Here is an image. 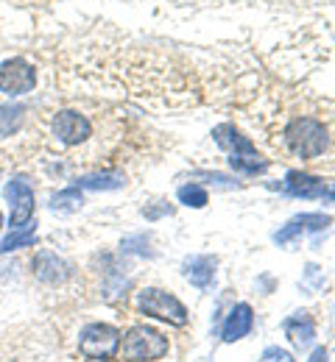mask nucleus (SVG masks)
Returning a JSON list of instances; mask_svg holds the SVG:
<instances>
[{
  "label": "nucleus",
  "instance_id": "nucleus-3",
  "mask_svg": "<svg viewBox=\"0 0 335 362\" xmlns=\"http://www.w3.org/2000/svg\"><path fill=\"white\" fill-rule=\"evenodd\" d=\"M212 136H215V142L227 151L232 170H238L243 176H260V173L268 170V159H263V156L257 153L254 142H251L249 136L240 134L232 123L218 126V129L212 132Z\"/></svg>",
  "mask_w": 335,
  "mask_h": 362
},
{
  "label": "nucleus",
  "instance_id": "nucleus-9",
  "mask_svg": "<svg viewBox=\"0 0 335 362\" xmlns=\"http://www.w3.org/2000/svg\"><path fill=\"white\" fill-rule=\"evenodd\" d=\"M34 276L42 281V284H64L70 276H73V268L53 251H40L34 257Z\"/></svg>",
  "mask_w": 335,
  "mask_h": 362
},
{
  "label": "nucleus",
  "instance_id": "nucleus-16",
  "mask_svg": "<svg viewBox=\"0 0 335 362\" xmlns=\"http://www.w3.org/2000/svg\"><path fill=\"white\" fill-rule=\"evenodd\" d=\"M25 115H28V109L20 106V103L3 106V109H0V136L17 134V132L23 129V123H25Z\"/></svg>",
  "mask_w": 335,
  "mask_h": 362
},
{
  "label": "nucleus",
  "instance_id": "nucleus-7",
  "mask_svg": "<svg viewBox=\"0 0 335 362\" xmlns=\"http://www.w3.org/2000/svg\"><path fill=\"white\" fill-rule=\"evenodd\" d=\"M120 349V332L109 323H90L79 334V351L87 360H109Z\"/></svg>",
  "mask_w": 335,
  "mask_h": 362
},
{
  "label": "nucleus",
  "instance_id": "nucleus-14",
  "mask_svg": "<svg viewBox=\"0 0 335 362\" xmlns=\"http://www.w3.org/2000/svg\"><path fill=\"white\" fill-rule=\"evenodd\" d=\"M283 329H285V334L290 337V343L296 349H307L316 340V323H313V317L307 315V313H293L283 323Z\"/></svg>",
  "mask_w": 335,
  "mask_h": 362
},
{
  "label": "nucleus",
  "instance_id": "nucleus-12",
  "mask_svg": "<svg viewBox=\"0 0 335 362\" xmlns=\"http://www.w3.org/2000/svg\"><path fill=\"white\" fill-rule=\"evenodd\" d=\"M283 187H285L288 195H296V198H324L327 195V184L324 179H319V176H310V173H305V170H290L283 181Z\"/></svg>",
  "mask_w": 335,
  "mask_h": 362
},
{
  "label": "nucleus",
  "instance_id": "nucleus-23",
  "mask_svg": "<svg viewBox=\"0 0 335 362\" xmlns=\"http://www.w3.org/2000/svg\"><path fill=\"white\" fill-rule=\"evenodd\" d=\"M0 226H3V215H0Z\"/></svg>",
  "mask_w": 335,
  "mask_h": 362
},
{
  "label": "nucleus",
  "instance_id": "nucleus-10",
  "mask_svg": "<svg viewBox=\"0 0 335 362\" xmlns=\"http://www.w3.org/2000/svg\"><path fill=\"white\" fill-rule=\"evenodd\" d=\"M333 223L327 215H322V212H307V215H296L293 221H288L285 226L280 228L277 234H274V243H280V245H288V243H293L299 234H307V231H322V228H327Z\"/></svg>",
  "mask_w": 335,
  "mask_h": 362
},
{
  "label": "nucleus",
  "instance_id": "nucleus-22",
  "mask_svg": "<svg viewBox=\"0 0 335 362\" xmlns=\"http://www.w3.org/2000/svg\"><path fill=\"white\" fill-rule=\"evenodd\" d=\"M93 362H109V360H93Z\"/></svg>",
  "mask_w": 335,
  "mask_h": 362
},
{
  "label": "nucleus",
  "instance_id": "nucleus-11",
  "mask_svg": "<svg viewBox=\"0 0 335 362\" xmlns=\"http://www.w3.org/2000/svg\"><path fill=\"white\" fill-rule=\"evenodd\" d=\"M251 329H254V310L249 304H235L221 326V337L224 343H238Z\"/></svg>",
  "mask_w": 335,
  "mask_h": 362
},
{
  "label": "nucleus",
  "instance_id": "nucleus-8",
  "mask_svg": "<svg viewBox=\"0 0 335 362\" xmlns=\"http://www.w3.org/2000/svg\"><path fill=\"white\" fill-rule=\"evenodd\" d=\"M6 198L11 204V231H23L34 218V189L23 179H11L6 187Z\"/></svg>",
  "mask_w": 335,
  "mask_h": 362
},
{
  "label": "nucleus",
  "instance_id": "nucleus-18",
  "mask_svg": "<svg viewBox=\"0 0 335 362\" xmlns=\"http://www.w3.org/2000/svg\"><path fill=\"white\" fill-rule=\"evenodd\" d=\"M179 201H182L185 206L201 209V206H207L210 195H207V189H204L201 184H185V187H179Z\"/></svg>",
  "mask_w": 335,
  "mask_h": 362
},
{
  "label": "nucleus",
  "instance_id": "nucleus-17",
  "mask_svg": "<svg viewBox=\"0 0 335 362\" xmlns=\"http://www.w3.org/2000/svg\"><path fill=\"white\" fill-rule=\"evenodd\" d=\"M81 204H84V195L79 192V187H67V189H62V192H56L50 198V209L53 212H76Z\"/></svg>",
  "mask_w": 335,
  "mask_h": 362
},
{
  "label": "nucleus",
  "instance_id": "nucleus-13",
  "mask_svg": "<svg viewBox=\"0 0 335 362\" xmlns=\"http://www.w3.org/2000/svg\"><path fill=\"white\" fill-rule=\"evenodd\" d=\"M215 268H218V259L215 257H207V254H195V257H188L185 265H182V273L185 279L191 281L193 287L198 290H207L215 279Z\"/></svg>",
  "mask_w": 335,
  "mask_h": 362
},
{
  "label": "nucleus",
  "instance_id": "nucleus-1",
  "mask_svg": "<svg viewBox=\"0 0 335 362\" xmlns=\"http://www.w3.org/2000/svg\"><path fill=\"white\" fill-rule=\"evenodd\" d=\"M115 117L103 112L98 103H67L53 109L45 117V139L50 151L64 159H76L81 165L96 162L103 156L118 136H112Z\"/></svg>",
  "mask_w": 335,
  "mask_h": 362
},
{
  "label": "nucleus",
  "instance_id": "nucleus-21",
  "mask_svg": "<svg viewBox=\"0 0 335 362\" xmlns=\"http://www.w3.org/2000/svg\"><path fill=\"white\" fill-rule=\"evenodd\" d=\"M307 362H330V357H327V349H316L313 354H310V360Z\"/></svg>",
  "mask_w": 335,
  "mask_h": 362
},
{
  "label": "nucleus",
  "instance_id": "nucleus-19",
  "mask_svg": "<svg viewBox=\"0 0 335 362\" xmlns=\"http://www.w3.org/2000/svg\"><path fill=\"white\" fill-rule=\"evenodd\" d=\"M37 243V234L34 231H11L3 243H0V254H8V251H17V248H28Z\"/></svg>",
  "mask_w": 335,
  "mask_h": 362
},
{
  "label": "nucleus",
  "instance_id": "nucleus-4",
  "mask_svg": "<svg viewBox=\"0 0 335 362\" xmlns=\"http://www.w3.org/2000/svg\"><path fill=\"white\" fill-rule=\"evenodd\" d=\"M120 357L123 362H154L168 354V337L151 326H135L126 332L120 343Z\"/></svg>",
  "mask_w": 335,
  "mask_h": 362
},
{
  "label": "nucleus",
  "instance_id": "nucleus-15",
  "mask_svg": "<svg viewBox=\"0 0 335 362\" xmlns=\"http://www.w3.org/2000/svg\"><path fill=\"white\" fill-rule=\"evenodd\" d=\"M123 184H126V176L120 170H101V173H87L76 179V187H84V189H118Z\"/></svg>",
  "mask_w": 335,
  "mask_h": 362
},
{
  "label": "nucleus",
  "instance_id": "nucleus-5",
  "mask_svg": "<svg viewBox=\"0 0 335 362\" xmlns=\"http://www.w3.org/2000/svg\"><path fill=\"white\" fill-rule=\"evenodd\" d=\"M37 64L28 56H6L0 59V95L3 98H20L37 87Z\"/></svg>",
  "mask_w": 335,
  "mask_h": 362
},
{
  "label": "nucleus",
  "instance_id": "nucleus-6",
  "mask_svg": "<svg viewBox=\"0 0 335 362\" xmlns=\"http://www.w3.org/2000/svg\"><path fill=\"white\" fill-rule=\"evenodd\" d=\"M137 307L143 315L159 317V320H168L174 326H188V310L185 304L168 293V290H159V287H145L137 293Z\"/></svg>",
  "mask_w": 335,
  "mask_h": 362
},
{
  "label": "nucleus",
  "instance_id": "nucleus-20",
  "mask_svg": "<svg viewBox=\"0 0 335 362\" xmlns=\"http://www.w3.org/2000/svg\"><path fill=\"white\" fill-rule=\"evenodd\" d=\"M257 362H296V360H293V354L285 351V349H280V346H268V349L260 354V360Z\"/></svg>",
  "mask_w": 335,
  "mask_h": 362
},
{
  "label": "nucleus",
  "instance_id": "nucleus-2",
  "mask_svg": "<svg viewBox=\"0 0 335 362\" xmlns=\"http://www.w3.org/2000/svg\"><path fill=\"white\" fill-rule=\"evenodd\" d=\"M274 142L290 159H299V162H307V165H319V162H324V156L333 153L335 148L333 120L322 117L319 109L290 112V115L283 117Z\"/></svg>",
  "mask_w": 335,
  "mask_h": 362
}]
</instances>
